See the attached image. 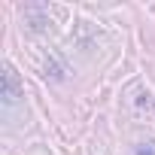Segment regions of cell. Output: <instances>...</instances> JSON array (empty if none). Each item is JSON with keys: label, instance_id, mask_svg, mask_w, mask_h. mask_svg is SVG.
<instances>
[{"label": "cell", "instance_id": "cell-1", "mask_svg": "<svg viewBox=\"0 0 155 155\" xmlns=\"http://www.w3.org/2000/svg\"><path fill=\"white\" fill-rule=\"evenodd\" d=\"M18 97H21L18 76H15V70H12L9 64H3V104H6V107H12Z\"/></svg>", "mask_w": 155, "mask_h": 155}, {"label": "cell", "instance_id": "cell-2", "mask_svg": "<svg viewBox=\"0 0 155 155\" xmlns=\"http://www.w3.org/2000/svg\"><path fill=\"white\" fill-rule=\"evenodd\" d=\"M137 155H155V152H152L149 146H143V149H137Z\"/></svg>", "mask_w": 155, "mask_h": 155}]
</instances>
